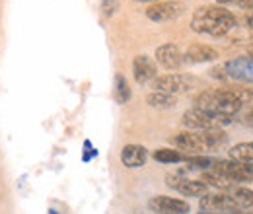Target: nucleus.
I'll return each instance as SVG.
<instances>
[{
    "mask_svg": "<svg viewBox=\"0 0 253 214\" xmlns=\"http://www.w3.org/2000/svg\"><path fill=\"white\" fill-rule=\"evenodd\" d=\"M226 142V132L222 128H211V130H183L171 136V144L177 150H185L193 156L203 152L218 150Z\"/></svg>",
    "mask_w": 253,
    "mask_h": 214,
    "instance_id": "obj_3",
    "label": "nucleus"
},
{
    "mask_svg": "<svg viewBox=\"0 0 253 214\" xmlns=\"http://www.w3.org/2000/svg\"><path fill=\"white\" fill-rule=\"evenodd\" d=\"M146 103L150 107H158V109H169L177 103L175 95H169V93H164V92H152L146 95Z\"/></svg>",
    "mask_w": 253,
    "mask_h": 214,
    "instance_id": "obj_17",
    "label": "nucleus"
},
{
    "mask_svg": "<svg viewBox=\"0 0 253 214\" xmlns=\"http://www.w3.org/2000/svg\"><path fill=\"white\" fill-rule=\"evenodd\" d=\"M189 156L179 152L177 148H158L154 152V160L160 164H179V162H187Z\"/></svg>",
    "mask_w": 253,
    "mask_h": 214,
    "instance_id": "obj_16",
    "label": "nucleus"
},
{
    "mask_svg": "<svg viewBox=\"0 0 253 214\" xmlns=\"http://www.w3.org/2000/svg\"><path fill=\"white\" fill-rule=\"evenodd\" d=\"M195 107L216 117H234L242 111V101L234 88H211L203 90L195 97Z\"/></svg>",
    "mask_w": 253,
    "mask_h": 214,
    "instance_id": "obj_2",
    "label": "nucleus"
},
{
    "mask_svg": "<svg viewBox=\"0 0 253 214\" xmlns=\"http://www.w3.org/2000/svg\"><path fill=\"white\" fill-rule=\"evenodd\" d=\"M132 76L136 84H152V80L158 76V66L148 55H136L132 59Z\"/></svg>",
    "mask_w": 253,
    "mask_h": 214,
    "instance_id": "obj_10",
    "label": "nucleus"
},
{
    "mask_svg": "<svg viewBox=\"0 0 253 214\" xmlns=\"http://www.w3.org/2000/svg\"><path fill=\"white\" fill-rule=\"evenodd\" d=\"M166 183L169 185L171 189H175L177 193L185 195V197H205V195H209V185L203 183L201 179H189L181 171L168 173L166 175Z\"/></svg>",
    "mask_w": 253,
    "mask_h": 214,
    "instance_id": "obj_6",
    "label": "nucleus"
},
{
    "mask_svg": "<svg viewBox=\"0 0 253 214\" xmlns=\"http://www.w3.org/2000/svg\"><path fill=\"white\" fill-rule=\"evenodd\" d=\"M201 181H203V183H207L209 187L220 189V191H232V189L236 187V183H234L230 177H226L224 173L216 171V170H207V171H203Z\"/></svg>",
    "mask_w": 253,
    "mask_h": 214,
    "instance_id": "obj_14",
    "label": "nucleus"
},
{
    "mask_svg": "<svg viewBox=\"0 0 253 214\" xmlns=\"http://www.w3.org/2000/svg\"><path fill=\"white\" fill-rule=\"evenodd\" d=\"M228 160L238 164H253V142H240L228 150Z\"/></svg>",
    "mask_w": 253,
    "mask_h": 214,
    "instance_id": "obj_15",
    "label": "nucleus"
},
{
    "mask_svg": "<svg viewBox=\"0 0 253 214\" xmlns=\"http://www.w3.org/2000/svg\"><path fill=\"white\" fill-rule=\"evenodd\" d=\"M185 6L177 0H162V2H154L146 8V18L152 22H171L175 18H179L183 14Z\"/></svg>",
    "mask_w": 253,
    "mask_h": 214,
    "instance_id": "obj_7",
    "label": "nucleus"
},
{
    "mask_svg": "<svg viewBox=\"0 0 253 214\" xmlns=\"http://www.w3.org/2000/svg\"><path fill=\"white\" fill-rule=\"evenodd\" d=\"M220 6H238L242 10H253V0H218Z\"/></svg>",
    "mask_w": 253,
    "mask_h": 214,
    "instance_id": "obj_20",
    "label": "nucleus"
},
{
    "mask_svg": "<svg viewBox=\"0 0 253 214\" xmlns=\"http://www.w3.org/2000/svg\"><path fill=\"white\" fill-rule=\"evenodd\" d=\"M248 55H250V59H253V43L248 47Z\"/></svg>",
    "mask_w": 253,
    "mask_h": 214,
    "instance_id": "obj_24",
    "label": "nucleus"
},
{
    "mask_svg": "<svg viewBox=\"0 0 253 214\" xmlns=\"http://www.w3.org/2000/svg\"><path fill=\"white\" fill-rule=\"evenodd\" d=\"M199 214H220V213H205V211H203V213H199Z\"/></svg>",
    "mask_w": 253,
    "mask_h": 214,
    "instance_id": "obj_26",
    "label": "nucleus"
},
{
    "mask_svg": "<svg viewBox=\"0 0 253 214\" xmlns=\"http://www.w3.org/2000/svg\"><path fill=\"white\" fill-rule=\"evenodd\" d=\"M232 123V117H216V115H209L197 107H193L189 111L183 113V125L189 130H211V128H220L224 125Z\"/></svg>",
    "mask_w": 253,
    "mask_h": 214,
    "instance_id": "obj_5",
    "label": "nucleus"
},
{
    "mask_svg": "<svg viewBox=\"0 0 253 214\" xmlns=\"http://www.w3.org/2000/svg\"><path fill=\"white\" fill-rule=\"evenodd\" d=\"M183 59L193 64H201V62H212L218 59V51L207 43H191L183 55Z\"/></svg>",
    "mask_w": 253,
    "mask_h": 214,
    "instance_id": "obj_12",
    "label": "nucleus"
},
{
    "mask_svg": "<svg viewBox=\"0 0 253 214\" xmlns=\"http://www.w3.org/2000/svg\"><path fill=\"white\" fill-rule=\"evenodd\" d=\"M115 99H117V103H121V105H125L126 101L132 97V93H130V88H128V82H126V78L123 74H117L115 76Z\"/></svg>",
    "mask_w": 253,
    "mask_h": 214,
    "instance_id": "obj_18",
    "label": "nucleus"
},
{
    "mask_svg": "<svg viewBox=\"0 0 253 214\" xmlns=\"http://www.w3.org/2000/svg\"><path fill=\"white\" fill-rule=\"evenodd\" d=\"M201 209L205 213H220V214H234L238 211L234 199L230 197V193H209L205 197H201Z\"/></svg>",
    "mask_w": 253,
    "mask_h": 214,
    "instance_id": "obj_9",
    "label": "nucleus"
},
{
    "mask_svg": "<svg viewBox=\"0 0 253 214\" xmlns=\"http://www.w3.org/2000/svg\"><path fill=\"white\" fill-rule=\"evenodd\" d=\"M236 28V16L226 6H201L193 12L191 30L197 33H207L220 37Z\"/></svg>",
    "mask_w": 253,
    "mask_h": 214,
    "instance_id": "obj_1",
    "label": "nucleus"
},
{
    "mask_svg": "<svg viewBox=\"0 0 253 214\" xmlns=\"http://www.w3.org/2000/svg\"><path fill=\"white\" fill-rule=\"evenodd\" d=\"M187 164H189V170H203V171H207V170H211L212 168V164H214V160L212 158H209V156H189L187 158Z\"/></svg>",
    "mask_w": 253,
    "mask_h": 214,
    "instance_id": "obj_19",
    "label": "nucleus"
},
{
    "mask_svg": "<svg viewBox=\"0 0 253 214\" xmlns=\"http://www.w3.org/2000/svg\"><path fill=\"white\" fill-rule=\"evenodd\" d=\"M197 78H193L189 74H181V72H171V74H162L152 80V88L154 92H164L169 95H177V93H187L197 86Z\"/></svg>",
    "mask_w": 253,
    "mask_h": 214,
    "instance_id": "obj_4",
    "label": "nucleus"
},
{
    "mask_svg": "<svg viewBox=\"0 0 253 214\" xmlns=\"http://www.w3.org/2000/svg\"><path fill=\"white\" fill-rule=\"evenodd\" d=\"M248 26H250V28L253 30V12L250 14V18H248Z\"/></svg>",
    "mask_w": 253,
    "mask_h": 214,
    "instance_id": "obj_23",
    "label": "nucleus"
},
{
    "mask_svg": "<svg viewBox=\"0 0 253 214\" xmlns=\"http://www.w3.org/2000/svg\"><path fill=\"white\" fill-rule=\"evenodd\" d=\"M156 62L160 66H164L166 70H177V68H181L185 59H183V53L179 51L177 45L166 43V45H160L156 49Z\"/></svg>",
    "mask_w": 253,
    "mask_h": 214,
    "instance_id": "obj_11",
    "label": "nucleus"
},
{
    "mask_svg": "<svg viewBox=\"0 0 253 214\" xmlns=\"http://www.w3.org/2000/svg\"><path fill=\"white\" fill-rule=\"evenodd\" d=\"M148 160V150L142 144H126L121 150V162L126 168H142Z\"/></svg>",
    "mask_w": 253,
    "mask_h": 214,
    "instance_id": "obj_13",
    "label": "nucleus"
},
{
    "mask_svg": "<svg viewBox=\"0 0 253 214\" xmlns=\"http://www.w3.org/2000/svg\"><path fill=\"white\" fill-rule=\"evenodd\" d=\"M150 211L156 214H187L191 211L189 203L183 199L168 197V195H156L148 201Z\"/></svg>",
    "mask_w": 253,
    "mask_h": 214,
    "instance_id": "obj_8",
    "label": "nucleus"
},
{
    "mask_svg": "<svg viewBox=\"0 0 253 214\" xmlns=\"http://www.w3.org/2000/svg\"><path fill=\"white\" fill-rule=\"evenodd\" d=\"M49 214H57V211H49Z\"/></svg>",
    "mask_w": 253,
    "mask_h": 214,
    "instance_id": "obj_27",
    "label": "nucleus"
},
{
    "mask_svg": "<svg viewBox=\"0 0 253 214\" xmlns=\"http://www.w3.org/2000/svg\"><path fill=\"white\" fill-rule=\"evenodd\" d=\"M119 6H121V0H103L101 2V10L105 16H113Z\"/></svg>",
    "mask_w": 253,
    "mask_h": 214,
    "instance_id": "obj_21",
    "label": "nucleus"
},
{
    "mask_svg": "<svg viewBox=\"0 0 253 214\" xmlns=\"http://www.w3.org/2000/svg\"><path fill=\"white\" fill-rule=\"evenodd\" d=\"M242 123L248 125V127H253V107L252 109H248V111L242 115Z\"/></svg>",
    "mask_w": 253,
    "mask_h": 214,
    "instance_id": "obj_22",
    "label": "nucleus"
},
{
    "mask_svg": "<svg viewBox=\"0 0 253 214\" xmlns=\"http://www.w3.org/2000/svg\"><path fill=\"white\" fill-rule=\"evenodd\" d=\"M136 2H150V4H154V2H158V0H136Z\"/></svg>",
    "mask_w": 253,
    "mask_h": 214,
    "instance_id": "obj_25",
    "label": "nucleus"
}]
</instances>
